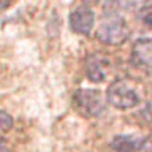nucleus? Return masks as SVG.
Wrapping results in <instances>:
<instances>
[{
    "label": "nucleus",
    "mask_w": 152,
    "mask_h": 152,
    "mask_svg": "<svg viewBox=\"0 0 152 152\" xmlns=\"http://www.w3.org/2000/svg\"><path fill=\"white\" fill-rule=\"evenodd\" d=\"M68 24L70 28L78 35L89 37L92 28L95 26V13L89 5H81L75 8L68 16Z\"/></svg>",
    "instance_id": "20e7f679"
},
{
    "label": "nucleus",
    "mask_w": 152,
    "mask_h": 152,
    "mask_svg": "<svg viewBox=\"0 0 152 152\" xmlns=\"http://www.w3.org/2000/svg\"><path fill=\"white\" fill-rule=\"evenodd\" d=\"M13 124H14V121L8 113L0 111V130H10L13 127Z\"/></svg>",
    "instance_id": "1a4fd4ad"
},
{
    "label": "nucleus",
    "mask_w": 152,
    "mask_h": 152,
    "mask_svg": "<svg viewBox=\"0 0 152 152\" xmlns=\"http://www.w3.org/2000/svg\"><path fill=\"white\" fill-rule=\"evenodd\" d=\"M130 35L125 19L117 13H104L103 21L97 30V38L104 45L117 46L122 45Z\"/></svg>",
    "instance_id": "f257e3e1"
},
{
    "label": "nucleus",
    "mask_w": 152,
    "mask_h": 152,
    "mask_svg": "<svg viewBox=\"0 0 152 152\" xmlns=\"http://www.w3.org/2000/svg\"><path fill=\"white\" fill-rule=\"evenodd\" d=\"M146 146V140L136 135H116L111 140V147L116 152H138Z\"/></svg>",
    "instance_id": "6e6552de"
},
{
    "label": "nucleus",
    "mask_w": 152,
    "mask_h": 152,
    "mask_svg": "<svg viewBox=\"0 0 152 152\" xmlns=\"http://www.w3.org/2000/svg\"><path fill=\"white\" fill-rule=\"evenodd\" d=\"M130 60L133 65L152 68V37H141L132 48Z\"/></svg>",
    "instance_id": "423d86ee"
},
{
    "label": "nucleus",
    "mask_w": 152,
    "mask_h": 152,
    "mask_svg": "<svg viewBox=\"0 0 152 152\" xmlns=\"http://www.w3.org/2000/svg\"><path fill=\"white\" fill-rule=\"evenodd\" d=\"M141 21L146 24L147 27H152V11H146L141 14Z\"/></svg>",
    "instance_id": "9d476101"
},
{
    "label": "nucleus",
    "mask_w": 152,
    "mask_h": 152,
    "mask_svg": "<svg viewBox=\"0 0 152 152\" xmlns=\"http://www.w3.org/2000/svg\"><path fill=\"white\" fill-rule=\"evenodd\" d=\"M87 2H90V3H98L100 0H87Z\"/></svg>",
    "instance_id": "4468645a"
},
{
    "label": "nucleus",
    "mask_w": 152,
    "mask_h": 152,
    "mask_svg": "<svg viewBox=\"0 0 152 152\" xmlns=\"http://www.w3.org/2000/svg\"><path fill=\"white\" fill-rule=\"evenodd\" d=\"M109 68H111V62L103 56L92 54L86 60V75L92 83H103L109 75Z\"/></svg>",
    "instance_id": "39448f33"
},
{
    "label": "nucleus",
    "mask_w": 152,
    "mask_h": 152,
    "mask_svg": "<svg viewBox=\"0 0 152 152\" xmlns=\"http://www.w3.org/2000/svg\"><path fill=\"white\" fill-rule=\"evenodd\" d=\"M152 8V0H104V13L121 11H146Z\"/></svg>",
    "instance_id": "0eeeda50"
},
{
    "label": "nucleus",
    "mask_w": 152,
    "mask_h": 152,
    "mask_svg": "<svg viewBox=\"0 0 152 152\" xmlns=\"http://www.w3.org/2000/svg\"><path fill=\"white\" fill-rule=\"evenodd\" d=\"M146 111H147V114H149V117L152 119V100H149V102H147V106H146Z\"/></svg>",
    "instance_id": "ddd939ff"
},
{
    "label": "nucleus",
    "mask_w": 152,
    "mask_h": 152,
    "mask_svg": "<svg viewBox=\"0 0 152 152\" xmlns=\"http://www.w3.org/2000/svg\"><path fill=\"white\" fill-rule=\"evenodd\" d=\"M13 3H14V0H0V13L5 11V10H8Z\"/></svg>",
    "instance_id": "9b49d317"
},
{
    "label": "nucleus",
    "mask_w": 152,
    "mask_h": 152,
    "mask_svg": "<svg viewBox=\"0 0 152 152\" xmlns=\"http://www.w3.org/2000/svg\"><path fill=\"white\" fill-rule=\"evenodd\" d=\"M106 102L117 109H132L141 103V95L128 79H117L106 90Z\"/></svg>",
    "instance_id": "f03ea898"
},
{
    "label": "nucleus",
    "mask_w": 152,
    "mask_h": 152,
    "mask_svg": "<svg viewBox=\"0 0 152 152\" xmlns=\"http://www.w3.org/2000/svg\"><path fill=\"white\" fill-rule=\"evenodd\" d=\"M106 97L98 89H84L81 87L73 95V106L84 117H98L104 113Z\"/></svg>",
    "instance_id": "7ed1b4c3"
},
{
    "label": "nucleus",
    "mask_w": 152,
    "mask_h": 152,
    "mask_svg": "<svg viewBox=\"0 0 152 152\" xmlns=\"http://www.w3.org/2000/svg\"><path fill=\"white\" fill-rule=\"evenodd\" d=\"M0 152H8L7 141H5V138H2V136H0Z\"/></svg>",
    "instance_id": "f8f14e48"
}]
</instances>
